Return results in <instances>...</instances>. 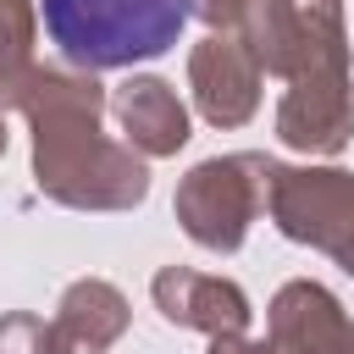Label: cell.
<instances>
[{"label": "cell", "mask_w": 354, "mask_h": 354, "mask_svg": "<svg viewBox=\"0 0 354 354\" xmlns=\"http://www.w3.org/2000/svg\"><path fill=\"white\" fill-rule=\"evenodd\" d=\"M50 44L88 72L155 61L177 44L194 0H39Z\"/></svg>", "instance_id": "cell-1"}]
</instances>
